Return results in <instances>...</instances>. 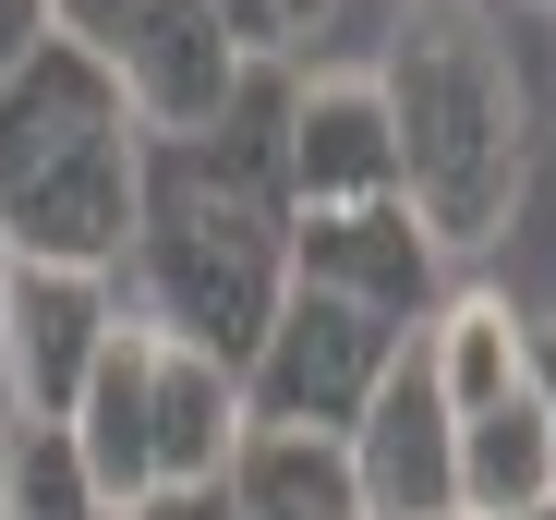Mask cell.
I'll use <instances>...</instances> for the list:
<instances>
[{"label": "cell", "mask_w": 556, "mask_h": 520, "mask_svg": "<svg viewBox=\"0 0 556 520\" xmlns=\"http://www.w3.org/2000/svg\"><path fill=\"white\" fill-rule=\"evenodd\" d=\"M0 315H13V242H0Z\"/></svg>", "instance_id": "44dd1931"}, {"label": "cell", "mask_w": 556, "mask_h": 520, "mask_svg": "<svg viewBox=\"0 0 556 520\" xmlns=\"http://www.w3.org/2000/svg\"><path fill=\"white\" fill-rule=\"evenodd\" d=\"M544 13H556V0H544Z\"/></svg>", "instance_id": "cb8c5ba5"}, {"label": "cell", "mask_w": 556, "mask_h": 520, "mask_svg": "<svg viewBox=\"0 0 556 520\" xmlns=\"http://www.w3.org/2000/svg\"><path fill=\"white\" fill-rule=\"evenodd\" d=\"M49 37H61V25H49V0H0V85H13Z\"/></svg>", "instance_id": "2e32d148"}, {"label": "cell", "mask_w": 556, "mask_h": 520, "mask_svg": "<svg viewBox=\"0 0 556 520\" xmlns=\"http://www.w3.org/2000/svg\"><path fill=\"white\" fill-rule=\"evenodd\" d=\"M520 327H532V315H508L496 291H447V303L412 327V352H424L447 423H472V411H496V399L520 388Z\"/></svg>", "instance_id": "8fae6325"}, {"label": "cell", "mask_w": 556, "mask_h": 520, "mask_svg": "<svg viewBox=\"0 0 556 520\" xmlns=\"http://www.w3.org/2000/svg\"><path fill=\"white\" fill-rule=\"evenodd\" d=\"M339 448H351V496H363V520H459V423H447L424 352L388 364L376 411H363Z\"/></svg>", "instance_id": "9c48e42d"}, {"label": "cell", "mask_w": 556, "mask_h": 520, "mask_svg": "<svg viewBox=\"0 0 556 520\" xmlns=\"http://www.w3.org/2000/svg\"><path fill=\"white\" fill-rule=\"evenodd\" d=\"M230 448H242L230 376L194 364V352H157V496H169V484H218Z\"/></svg>", "instance_id": "5bb4252c"}, {"label": "cell", "mask_w": 556, "mask_h": 520, "mask_svg": "<svg viewBox=\"0 0 556 520\" xmlns=\"http://www.w3.org/2000/svg\"><path fill=\"white\" fill-rule=\"evenodd\" d=\"M110 520H134V508H110Z\"/></svg>", "instance_id": "603a6c76"}, {"label": "cell", "mask_w": 556, "mask_h": 520, "mask_svg": "<svg viewBox=\"0 0 556 520\" xmlns=\"http://www.w3.org/2000/svg\"><path fill=\"white\" fill-rule=\"evenodd\" d=\"M532 520H556V496H544V508H532Z\"/></svg>", "instance_id": "7402d4cb"}, {"label": "cell", "mask_w": 556, "mask_h": 520, "mask_svg": "<svg viewBox=\"0 0 556 520\" xmlns=\"http://www.w3.org/2000/svg\"><path fill=\"white\" fill-rule=\"evenodd\" d=\"M206 13H218L254 61H291V25H278V0H206Z\"/></svg>", "instance_id": "ac0fdd59"}, {"label": "cell", "mask_w": 556, "mask_h": 520, "mask_svg": "<svg viewBox=\"0 0 556 520\" xmlns=\"http://www.w3.org/2000/svg\"><path fill=\"white\" fill-rule=\"evenodd\" d=\"M400 352H412V339L388 315L327 303V291H291V303L266 315L254 364L230 376V399H242L254 436H351V423L376 411V388H388Z\"/></svg>", "instance_id": "277c9868"}, {"label": "cell", "mask_w": 556, "mask_h": 520, "mask_svg": "<svg viewBox=\"0 0 556 520\" xmlns=\"http://www.w3.org/2000/svg\"><path fill=\"white\" fill-rule=\"evenodd\" d=\"M278 182H291V218H339V206H388L400 194V145H388L376 73H303L291 85Z\"/></svg>", "instance_id": "ba28073f"}, {"label": "cell", "mask_w": 556, "mask_h": 520, "mask_svg": "<svg viewBox=\"0 0 556 520\" xmlns=\"http://www.w3.org/2000/svg\"><path fill=\"white\" fill-rule=\"evenodd\" d=\"M110 73H122V110L146 122V145H181V134H218V110L242 98L254 49L206 0H134V25L110 37Z\"/></svg>", "instance_id": "5b68a950"}, {"label": "cell", "mask_w": 556, "mask_h": 520, "mask_svg": "<svg viewBox=\"0 0 556 520\" xmlns=\"http://www.w3.org/2000/svg\"><path fill=\"white\" fill-rule=\"evenodd\" d=\"M376 98H388L412 230L447 267L496 254L520 194H532V85H520V49L496 37V13L484 0H400Z\"/></svg>", "instance_id": "7a4b0ae2"}, {"label": "cell", "mask_w": 556, "mask_h": 520, "mask_svg": "<svg viewBox=\"0 0 556 520\" xmlns=\"http://www.w3.org/2000/svg\"><path fill=\"white\" fill-rule=\"evenodd\" d=\"M49 25H61L73 49H98V61H110V37L134 25V0H49Z\"/></svg>", "instance_id": "e0dca14e"}, {"label": "cell", "mask_w": 556, "mask_h": 520, "mask_svg": "<svg viewBox=\"0 0 556 520\" xmlns=\"http://www.w3.org/2000/svg\"><path fill=\"white\" fill-rule=\"evenodd\" d=\"M291 61H254L218 134L146 145L134 182V242H122V327H146L157 352H194L218 376L254 364L266 315L291 303V182H278V134H291Z\"/></svg>", "instance_id": "6da1fadb"}, {"label": "cell", "mask_w": 556, "mask_h": 520, "mask_svg": "<svg viewBox=\"0 0 556 520\" xmlns=\"http://www.w3.org/2000/svg\"><path fill=\"white\" fill-rule=\"evenodd\" d=\"M291 291H327V303H363L388 315L400 339L447 303V254L412 230V206H339V218H291Z\"/></svg>", "instance_id": "52a82bcc"}, {"label": "cell", "mask_w": 556, "mask_h": 520, "mask_svg": "<svg viewBox=\"0 0 556 520\" xmlns=\"http://www.w3.org/2000/svg\"><path fill=\"white\" fill-rule=\"evenodd\" d=\"M61 436L98 484V508H146L157 496V339L110 327V352L85 364V399L61 411Z\"/></svg>", "instance_id": "30bf717a"}, {"label": "cell", "mask_w": 556, "mask_h": 520, "mask_svg": "<svg viewBox=\"0 0 556 520\" xmlns=\"http://www.w3.org/2000/svg\"><path fill=\"white\" fill-rule=\"evenodd\" d=\"M218 484H230L242 520H363L339 436H254V423H242V448H230Z\"/></svg>", "instance_id": "4fadbf2b"}, {"label": "cell", "mask_w": 556, "mask_h": 520, "mask_svg": "<svg viewBox=\"0 0 556 520\" xmlns=\"http://www.w3.org/2000/svg\"><path fill=\"white\" fill-rule=\"evenodd\" d=\"M520 388H532L544 436H556V327H520Z\"/></svg>", "instance_id": "d6986e66"}, {"label": "cell", "mask_w": 556, "mask_h": 520, "mask_svg": "<svg viewBox=\"0 0 556 520\" xmlns=\"http://www.w3.org/2000/svg\"><path fill=\"white\" fill-rule=\"evenodd\" d=\"M134 182H146V122L122 110V73L49 37L0 85V242H13V267L110 279L134 242Z\"/></svg>", "instance_id": "3957f363"}, {"label": "cell", "mask_w": 556, "mask_h": 520, "mask_svg": "<svg viewBox=\"0 0 556 520\" xmlns=\"http://www.w3.org/2000/svg\"><path fill=\"white\" fill-rule=\"evenodd\" d=\"M122 291L73 267H13V315H0V423H61L85 399V364L110 352Z\"/></svg>", "instance_id": "8992f818"}, {"label": "cell", "mask_w": 556, "mask_h": 520, "mask_svg": "<svg viewBox=\"0 0 556 520\" xmlns=\"http://www.w3.org/2000/svg\"><path fill=\"white\" fill-rule=\"evenodd\" d=\"M0 520H110L61 423H0Z\"/></svg>", "instance_id": "9a60e30c"}, {"label": "cell", "mask_w": 556, "mask_h": 520, "mask_svg": "<svg viewBox=\"0 0 556 520\" xmlns=\"http://www.w3.org/2000/svg\"><path fill=\"white\" fill-rule=\"evenodd\" d=\"M544 496H556V436H544L532 388H508L496 411L459 423V520H532Z\"/></svg>", "instance_id": "7c38bea8"}, {"label": "cell", "mask_w": 556, "mask_h": 520, "mask_svg": "<svg viewBox=\"0 0 556 520\" xmlns=\"http://www.w3.org/2000/svg\"><path fill=\"white\" fill-rule=\"evenodd\" d=\"M134 520H242V508H230V484H169V496H146Z\"/></svg>", "instance_id": "ffe728a7"}]
</instances>
